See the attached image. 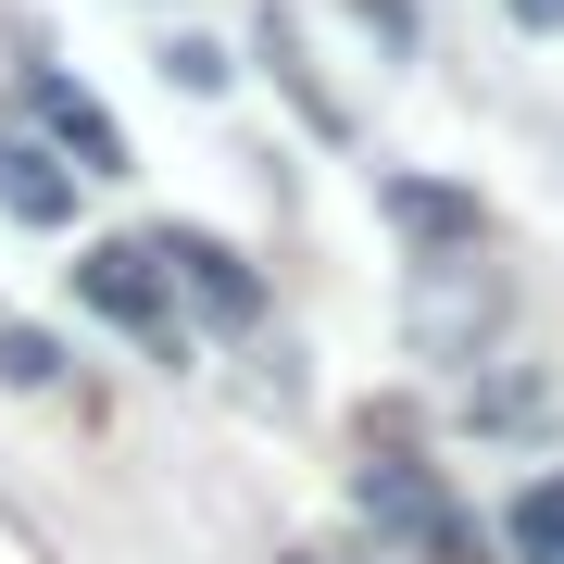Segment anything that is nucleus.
Returning <instances> with one entry per match:
<instances>
[{"label": "nucleus", "instance_id": "1", "mask_svg": "<svg viewBox=\"0 0 564 564\" xmlns=\"http://www.w3.org/2000/svg\"><path fill=\"white\" fill-rule=\"evenodd\" d=\"M351 502H364V527H377V540H414L426 564H477V527H464V502L426 477L414 452H364V464H351Z\"/></svg>", "mask_w": 564, "mask_h": 564}, {"label": "nucleus", "instance_id": "2", "mask_svg": "<svg viewBox=\"0 0 564 564\" xmlns=\"http://www.w3.org/2000/svg\"><path fill=\"white\" fill-rule=\"evenodd\" d=\"M76 302L113 314V326H139L151 351H176V302H163V263H151L139 239H88V251H76Z\"/></svg>", "mask_w": 564, "mask_h": 564}, {"label": "nucleus", "instance_id": "3", "mask_svg": "<svg viewBox=\"0 0 564 564\" xmlns=\"http://www.w3.org/2000/svg\"><path fill=\"white\" fill-rule=\"evenodd\" d=\"M151 263H163V289H188L214 326H251V314H263V276H251L226 239H202V226H163V239H151Z\"/></svg>", "mask_w": 564, "mask_h": 564}, {"label": "nucleus", "instance_id": "4", "mask_svg": "<svg viewBox=\"0 0 564 564\" xmlns=\"http://www.w3.org/2000/svg\"><path fill=\"white\" fill-rule=\"evenodd\" d=\"M25 101H39L51 151H76V176H126V139H113V113L88 101L76 76H51V63H39V76H25Z\"/></svg>", "mask_w": 564, "mask_h": 564}, {"label": "nucleus", "instance_id": "5", "mask_svg": "<svg viewBox=\"0 0 564 564\" xmlns=\"http://www.w3.org/2000/svg\"><path fill=\"white\" fill-rule=\"evenodd\" d=\"M0 214L13 226H63L76 214V163H63L51 139H0Z\"/></svg>", "mask_w": 564, "mask_h": 564}, {"label": "nucleus", "instance_id": "6", "mask_svg": "<svg viewBox=\"0 0 564 564\" xmlns=\"http://www.w3.org/2000/svg\"><path fill=\"white\" fill-rule=\"evenodd\" d=\"M377 202H389V226H402V239H426V251H477V188H440V176H377Z\"/></svg>", "mask_w": 564, "mask_h": 564}, {"label": "nucleus", "instance_id": "7", "mask_svg": "<svg viewBox=\"0 0 564 564\" xmlns=\"http://www.w3.org/2000/svg\"><path fill=\"white\" fill-rule=\"evenodd\" d=\"M514 552H527V564H564V477H540V489L514 502Z\"/></svg>", "mask_w": 564, "mask_h": 564}, {"label": "nucleus", "instance_id": "8", "mask_svg": "<svg viewBox=\"0 0 564 564\" xmlns=\"http://www.w3.org/2000/svg\"><path fill=\"white\" fill-rule=\"evenodd\" d=\"M63 377V339L51 326H0V389H51Z\"/></svg>", "mask_w": 564, "mask_h": 564}, {"label": "nucleus", "instance_id": "9", "mask_svg": "<svg viewBox=\"0 0 564 564\" xmlns=\"http://www.w3.org/2000/svg\"><path fill=\"white\" fill-rule=\"evenodd\" d=\"M163 76H176V88H202V101H214V88L239 76V63H226L214 39H176V51H163Z\"/></svg>", "mask_w": 564, "mask_h": 564}, {"label": "nucleus", "instance_id": "10", "mask_svg": "<svg viewBox=\"0 0 564 564\" xmlns=\"http://www.w3.org/2000/svg\"><path fill=\"white\" fill-rule=\"evenodd\" d=\"M514 25H564V0H514Z\"/></svg>", "mask_w": 564, "mask_h": 564}]
</instances>
